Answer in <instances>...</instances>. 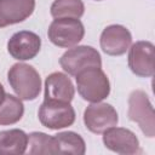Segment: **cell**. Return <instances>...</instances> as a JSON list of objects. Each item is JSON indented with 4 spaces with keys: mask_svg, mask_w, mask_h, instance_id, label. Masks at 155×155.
<instances>
[{
    "mask_svg": "<svg viewBox=\"0 0 155 155\" xmlns=\"http://www.w3.org/2000/svg\"><path fill=\"white\" fill-rule=\"evenodd\" d=\"M7 80L18 98L34 101L41 91V78L38 70L25 63H16L7 71Z\"/></svg>",
    "mask_w": 155,
    "mask_h": 155,
    "instance_id": "cell-1",
    "label": "cell"
},
{
    "mask_svg": "<svg viewBox=\"0 0 155 155\" xmlns=\"http://www.w3.org/2000/svg\"><path fill=\"white\" fill-rule=\"evenodd\" d=\"M76 88L82 99L90 103H98L110 93V82L107 74L98 67H91L75 75Z\"/></svg>",
    "mask_w": 155,
    "mask_h": 155,
    "instance_id": "cell-2",
    "label": "cell"
},
{
    "mask_svg": "<svg viewBox=\"0 0 155 155\" xmlns=\"http://www.w3.org/2000/svg\"><path fill=\"white\" fill-rule=\"evenodd\" d=\"M127 115L131 121L139 126L148 138H153L155 136L154 108L144 91L136 90L130 94Z\"/></svg>",
    "mask_w": 155,
    "mask_h": 155,
    "instance_id": "cell-3",
    "label": "cell"
},
{
    "mask_svg": "<svg viewBox=\"0 0 155 155\" xmlns=\"http://www.w3.org/2000/svg\"><path fill=\"white\" fill-rule=\"evenodd\" d=\"M85 35V28L79 18H54L47 30L50 41L64 48L76 46Z\"/></svg>",
    "mask_w": 155,
    "mask_h": 155,
    "instance_id": "cell-4",
    "label": "cell"
},
{
    "mask_svg": "<svg viewBox=\"0 0 155 155\" xmlns=\"http://www.w3.org/2000/svg\"><path fill=\"white\" fill-rule=\"evenodd\" d=\"M59 64L65 73L75 76L81 70L91 67L102 68V58L94 47L82 45L70 47L65 51L59 58Z\"/></svg>",
    "mask_w": 155,
    "mask_h": 155,
    "instance_id": "cell-5",
    "label": "cell"
},
{
    "mask_svg": "<svg viewBox=\"0 0 155 155\" xmlns=\"http://www.w3.org/2000/svg\"><path fill=\"white\" fill-rule=\"evenodd\" d=\"M42 126L48 130H61L69 127L75 121V110L70 103L44 99L38 111Z\"/></svg>",
    "mask_w": 155,
    "mask_h": 155,
    "instance_id": "cell-6",
    "label": "cell"
},
{
    "mask_svg": "<svg viewBox=\"0 0 155 155\" xmlns=\"http://www.w3.org/2000/svg\"><path fill=\"white\" fill-rule=\"evenodd\" d=\"M119 121L115 108L108 103H92L84 111V124L88 131L102 134L108 128L116 126Z\"/></svg>",
    "mask_w": 155,
    "mask_h": 155,
    "instance_id": "cell-7",
    "label": "cell"
},
{
    "mask_svg": "<svg viewBox=\"0 0 155 155\" xmlns=\"http://www.w3.org/2000/svg\"><path fill=\"white\" fill-rule=\"evenodd\" d=\"M103 143L107 149L121 154V155H136L140 154L139 140L137 136L124 127H110L103 132Z\"/></svg>",
    "mask_w": 155,
    "mask_h": 155,
    "instance_id": "cell-8",
    "label": "cell"
},
{
    "mask_svg": "<svg viewBox=\"0 0 155 155\" xmlns=\"http://www.w3.org/2000/svg\"><path fill=\"white\" fill-rule=\"evenodd\" d=\"M128 68L139 78L154 75V45L150 41H137L128 48Z\"/></svg>",
    "mask_w": 155,
    "mask_h": 155,
    "instance_id": "cell-9",
    "label": "cell"
},
{
    "mask_svg": "<svg viewBox=\"0 0 155 155\" xmlns=\"http://www.w3.org/2000/svg\"><path fill=\"white\" fill-rule=\"evenodd\" d=\"M41 39L38 34L29 30L15 33L7 41V51L17 61L33 59L40 51Z\"/></svg>",
    "mask_w": 155,
    "mask_h": 155,
    "instance_id": "cell-10",
    "label": "cell"
},
{
    "mask_svg": "<svg viewBox=\"0 0 155 155\" xmlns=\"http://www.w3.org/2000/svg\"><path fill=\"white\" fill-rule=\"evenodd\" d=\"M132 44L130 30L121 24L108 25L101 34L99 45L104 53L109 56H121L126 53Z\"/></svg>",
    "mask_w": 155,
    "mask_h": 155,
    "instance_id": "cell-11",
    "label": "cell"
},
{
    "mask_svg": "<svg viewBox=\"0 0 155 155\" xmlns=\"http://www.w3.org/2000/svg\"><path fill=\"white\" fill-rule=\"evenodd\" d=\"M34 10L35 0H0V28L25 21Z\"/></svg>",
    "mask_w": 155,
    "mask_h": 155,
    "instance_id": "cell-12",
    "label": "cell"
},
{
    "mask_svg": "<svg viewBox=\"0 0 155 155\" xmlns=\"http://www.w3.org/2000/svg\"><path fill=\"white\" fill-rule=\"evenodd\" d=\"M75 96V87L64 73L54 71L45 80V99L70 103Z\"/></svg>",
    "mask_w": 155,
    "mask_h": 155,
    "instance_id": "cell-13",
    "label": "cell"
},
{
    "mask_svg": "<svg viewBox=\"0 0 155 155\" xmlns=\"http://www.w3.org/2000/svg\"><path fill=\"white\" fill-rule=\"evenodd\" d=\"M28 148V134L19 130L0 131V155H22Z\"/></svg>",
    "mask_w": 155,
    "mask_h": 155,
    "instance_id": "cell-14",
    "label": "cell"
},
{
    "mask_svg": "<svg viewBox=\"0 0 155 155\" xmlns=\"http://www.w3.org/2000/svg\"><path fill=\"white\" fill-rule=\"evenodd\" d=\"M53 137L56 139L58 154L84 155L86 151V144L84 138L73 131L59 132Z\"/></svg>",
    "mask_w": 155,
    "mask_h": 155,
    "instance_id": "cell-15",
    "label": "cell"
},
{
    "mask_svg": "<svg viewBox=\"0 0 155 155\" xmlns=\"http://www.w3.org/2000/svg\"><path fill=\"white\" fill-rule=\"evenodd\" d=\"M24 114V105L22 99L13 94H6L4 102L0 104V125H13L18 122Z\"/></svg>",
    "mask_w": 155,
    "mask_h": 155,
    "instance_id": "cell-16",
    "label": "cell"
},
{
    "mask_svg": "<svg viewBox=\"0 0 155 155\" xmlns=\"http://www.w3.org/2000/svg\"><path fill=\"white\" fill-rule=\"evenodd\" d=\"M50 12L53 18H80L85 6L81 0H54Z\"/></svg>",
    "mask_w": 155,
    "mask_h": 155,
    "instance_id": "cell-17",
    "label": "cell"
},
{
    "mask_svg": "<svg viewBox=\"0 0 155 155\" xmlns=\"http://www.w3.org/2000/svg\"><path fill=\"white\" fill-rule=\"evenodd\" d=\"M29 154H58L54 137H51L44 132H31L28 134Z\"/></svg>",
    "mask_w": 155,
    "mask_h": 155,
    "instance_id": "cell-18",
    "label": "cell"
},
{
    "mask_svg": "<svg viewBox=\"0 0 155 155\" xmlns=\"http://www.w3.org/2000/svg\"><path fill=\"white\" fill-rule=\"evenodd\" d=\"M5 97H6V92H5V88H4V86L0 84V104L4 102Z\"/></svg>",
    "mask_w": 155,
    "mask_h": 155,
    "instance_id": "cell-19",
    "label": "cell"
},
{
    "mask_svg": "<svg viewBox=\"0 0 155 155\" xmlns=\"http://www.w3.org/2000/svg\"><path fill=\"white\" fill-rule=\"evenodd\" d=\"M96 1H102V0H96Z\"/></svg>",
    "mask_w": 155,
    "mask_h": 155,
    "instance_id": "cell-20",
    "label": "cell"
}]
</instances>
